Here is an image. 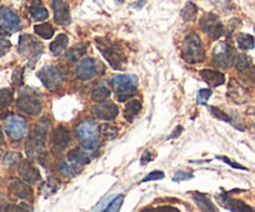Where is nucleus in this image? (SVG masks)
I'll use <instances>...</instances> for the list:
<instances>
[{
    "instance_id": "obj_15",
    "label": "nucleus",
    "mask_w": 255,
    "mask_h": 212,
    "mask_svg": "<svg viewBox=\"0 0 255 212\" xmlns=\"http://www.w3.org/2000/svg\"><path fill=\"white\" fill-rule=\"evenodd\" d=\"M51 8L54 11V21L58 25H69L72 18H70V9L65 1L63 0H54L51 3Z\"/></svg>"
},
{
    "instance_id": "obj_13",
    "label": "nucleus",
    "mask_w": 255,
    "mask_h": 212,
    "mask_svg": "<svg viewBox=\"0 0 255 212\" xmlns=\"http://www.w3.org/2000/svg\"><path fill=\"white\" fill-rule=\"evenodd\" d=\"M92 114L93 116L100 119V120L110 121L114 120V119L117 118L118 114H119V109H118L117 105L113 104V102L102 101L98 102L95 106H93Z\"/></svg>"
},
{
    "instance_id": "obj_42",
    "label": "nucleus",
    "mask_w": 255,
    "mask_h": 212,
    "mask_svg": "<svg viewBox=\"0 0 255 212\" xmlns=\"http://www.w3.org/2000/svg\"><path fill=\"white\" fill-rule=\"evenodd\" d=\"M21 76H23V69L19 68V69L15 70V72L13 74V82L14 84H20L21 82Z\"/></svg>"
},
{
    "instance_id": "obj_41",
    "label": "nucleus",
    "mask_w": 255,
    "mask_h": 212,
    "mask_svg": "<svg viewBox=\"0 0 255 212\" xmlns=\"http://www.w3.org/2000/svg\"><path fill=\"white\" fill-rule=\"evenodd\" d=\"M217 158H219V160H222V161H224L225 164L230 165L232 167H234V169H240V170H247V167L242 166V165L237 164V162H233L232 160H229V158L224 157V156H217Z\"/></svg>"
},
{
    "instance_id": "obj_14",
    "label": "nucleus",
    "mask_w": 255,
    "mask_h": 212,
    "mask_svg": "<svg viewBox=\"0 0 255 212\" xmlns=\"http://www.w3.org/2000/svg\"><path fill=\"white\" fill-rule=\"evenodd\" d=\"M0 25L3 26L9 34L14 33L20 29V19L11 9L1 6L0 8Z\"/></svg>"
},
{
    "instance_id": "obj_22",
    "label": "nucleus",
    "mask_w": 255,
    "mask_h": 212,
    "mask_svg": "<svg viewBox=\"0 0 255 212\" xmlns=\"http://www.w3.org/2000/svg\"><path fill=\"white\" fill-rule=\"evenodd\" d=\"M200 76L202 79L207 82L209 86L218 87L225 82V76L220 71L217 70H210V69H203L200 70Z\"/></svg>"
},
{
    "instance_id": "obj_16",
    "label": "nucleus",
    "mask_w": 255,
    "mask_h": 212,
    "mask_svg": "<svg viewBox=\"0 0 255 212\" xmlns=\"http://www.w3.org/2000/svg\"><path fill=\"white\" fill-rule=\"evenodd\" d=\"M9 190L14 196L19 197L26 201H33V189L28 185V182L21 181L19 179H11L9 181Z\"/></svg>"
},
{
    "instance_id": "obj_28",
    "label": "nucleus",
    "mask_w": 255,
    "mask_h": 212,
    "mask_svg": "<svg viewBox=\"0 0 255 212\" xmlns=\"http://www.w3.org/2000/svg\"><path fill=\"white\" fill-rule=\"evenodd\" d=\"M237 44L242 50H252L255 46V40L249 34H239L237 36Z\"/></svg>"
},
{
    "instance_id": "obj_45",
    "label": "nucleus",
    "mask_w": 255,
    "mask_h": 212,
    "mask_svg": "<svg viewBox=\"0 0 255 212\" xmlns=\"http://www.w3.org/2000/svg\"><path fill=\"white\" fill-rule=\"evenodd\" d=\"M181 131H183V129H181V128H179V130H178V129H176V130H175V133H174V134H171V135L170 136H169V139H173V138H176V135H180V133H181Z\"/></svg>"
},
{
    "instance_id": "obj_29",
    "label": "nucleus",
    "mask_w": 255,
    "mask_h": 212,
    "mask_svg": "<svg viewBox=\"0 0 255 212\" xmlns=\"http://www.w3.org/2000/svg\"><path fill=\"white\" fill-rule=\"evenodd\" d=\"M234 64L238 71H247L252 67V58L245 54H238L234 58Z\"/></svg>"
},
{
    "instance_id": "obj_39",
    "label": "nucleus",
    "mask_w": 255,
    "mask_h": 212,
    "mask_svg": "<svg viewBox=\"0 0 255 212\" xmlns=\"http://www.w3.org/2000/svg\"><path fill=\"white\" fill-rule=\"evenodd\" d=\"M194 177V175L193 174H188V172L185 171H178L175 172V175H174L173 177V181L175 182H180V181H184V180H190Z\"/></svg>"
},
{
    "instance_id": "obj_32",
    "label": "nucleus",
    "mask_w": 255,
    "mask_h": 212,
    "mask_svg": "<svg viewBox=\"0 0 255 212\" xmlns=\"http://www.w3.org/2000/svg\"><path fill=\"white\" fill-rule=\"evenodd\" d=\"M34 31L38 34L39 36H41L43 39H50L54 35V29L50 24H39V25L34 26Z\"/></svg>"
},
{
    "instance_id": "obj_31",
    "label": "nucleus",
    "mask_w": 255,
    "mask_h": 212,
    "mask_svg": "<svg viewBox=\"0 0 255 212\" xmlns=\"http://www.w3.org/2000/svg\"><path fill=\"white\" fill-rule=\"evenodd\" d=\"M100 136L105 140H114L118 136V129L114 125H109V124H104V125L99 126Z\"/></svg>"
},
{
    "instance_id": "obj_7",
    "label": "nucleus",
    "mask_w": 255,
    "mask_h": 212,
    "mask_svg": "<svg viewBox=\"0 0 255 212\" xmlns=\"http://www.w3.org/2000/svg\"><path fill=\"white\" fill-rule=\"evenodd\" d=\"M4 126L11 140H21L28 134V123L20 115H9L4 121Z\"/></svg>"
},
{
    "instance_id": "obj_46",
    "label": "nucleus",
    "mask_w": 255,
    "mask_h": 212,
    "mask_svg": "<svg viewBox=\"0 0 255 212\" xmlns=\"http://www.w3.org/2000/svg\"><path fill=\"white\" fill-rule=\"evenodd\" d=\"M8 31H6L5 30V29H4L3 28V26H1V25H0V36H4V35H8Z\"/></svg>"
},
{
    "instance_id": "obj_35",
    "label": "nucleus",
    "mask_w": 255,
    "mask_h": 212,
    "mask_svg": "<svg viewBox=\"0 0 255 212\" xmlns=\"http://www.w3.org/2000/svg\"><path fill=\"white\" fill-rule=\"evenodd\" d=\"M124 200H125L124 195H119V196L115 197V199L113 200L112 202H110L109 206H108L107 209H105V211H107V212H117V211H119L120 207H122V205H123V202H124Z\"/></svg>"
},
{
    "instance_id": "obj_26",
    "label": "nucleus",
    "mask_w": 255,
    "mask_h": 212,
    "mask_svg": "<svg viewBox=\"0 0 255 212\" xmlns=\"http://www.w3.org/2000/svg\"><path fill=\"white\" fill-rule=\"evenodd\" d=\"M193 200H194L197 206L199 207L202 211H212V212L217 211V207L213 205V202L210 201L205 195L199 194V192H195V194H193Z\"/></svg>"
},
{
    "instance_id": "obj_8",
    "label": "nucleus",
    "mask_w": 255,
    "mask_h": 212,
    "mask_svg": "<svg viewBox=\"0 0 255 212\" xmlns=\"http://www.w3.org/2000/svg\"><path fill=\"white\" fill-rule=\"evenodd\" d=\"M70 141V133L65 126H58L54 129L50 138V151L53 156L63 155L64 151L67 150L68 143Z\"/></svg>"
},
{
    "instance_id": "obj_4",
    "label": "nucleus",
    "mask_w": 255,
    "mask_h": 212,
    "mask_svg": "<svg viewBox=\"0 0 255 212\" xmlns=\"http://www.w3.org/2000/svg\"><path fill=\"white\" fill-rule=\"evenodd\" d=\"M99 125L92 119H84L77 126V138L80 145L88 150L95 151L99 147Z\"/></svg>"
},
{
    "instance_id": "obj_12",
    "label": "nucleus",
    "mask_w": 255,
    "mask_h": 212,
    "mask_svg": "<svg viewBox=\"0 0 255 212\" xmlns=\"http://www.w3.org/2000/svg\"><path fill=\"white\" fill-rule=\"evenodd\" d=\"M43 50V45L41 43H39L34 36L31 35H21L19 39V46L18 51L20 55H33V57H39Z\"/></svg>"
},
{
    "instance_id": "obj_49",
    "label": "nucleus",
    "mask_w": 255,
    "mask_h": 212,
    "mask_svg": "<svg viewBox=\"0 0 255 212\" xmlns=\"http://www.w3.org/2000/svg\"><path fill=\"white\" fill-rule=\"evenodd\" d=\"M115 1H117L118 4H123V3H124V0H115Z\"/></svg>"
},
{
    "instance_id": "obj_10",
    "label": "nucleus",
    "mask_w": 255,
    "mask_h": 212,
    "mask_svg": "<svg viewBox=\"0 0 255 212\" xmlns=\"http://www.w3.org/2000/svg\"><path fill=\"white\" fill-rule=\"evenodd\" d=\"M234 51L227 43H218L213 48V63L217 68L228 69L234 62Z\"/></svg>"
},
{
    "instance_id": "obj_1",
    "label": "nucleus",
    "mask_w": 255,
    "mask_h": 212,
    "mask_svg": "<svg viewBox=\"0 0 255 212\" xmlns=\"http://www.w3.org/2000/svg\"><path fill=\"white\" fill-rule=\"evenodd\" d=\"M98 50L102 53L110 67L115 70H123L127 64V57H125L123 49L118 45L115 41L107 36H100L95 39Z\"/></svg>"
},
{
    "instance_id": "obj_17",
    "label": "nucleus",
    "mask_w": 255,
    "mask_h": 212,
    "mask_svg": "<svg viewBox=\"0 0 255 212\" xmlns=\"http://www.w3.org/2000/svg\"><path fill=\"white\" fill-rule=\"evenodd\" d=\"M97 75V65L94 59L85 58L77 65V76L83 81H89Z\"/></svg>"
},
{
    "instance_id": "obj_30",
    "label": "nucleus",
    "mask_w": 255,
    "mask_h": 212,
    "mask_svg": "<svg viewBox=\"0 0 255 212\" xmlns=\"http://www.w3.org/2000/svg\"><path fill=\"white\" fill-rule=\"evenodd\" d=\"M87 53V46L84 45H74L68 50L67 53V59L72 60V62H77L82 57H84Z\"/></svg>"
},
{
    "instance_id": "obj_50",
    "label": "nucleus",
    "mask_w": 255,
    "mask_h": 212,
    "mask_svg": "<svg viewBox=\"0 0 255 212\" xmlns=\"http://www.w3.org/2000/svg\"><path fill=\"white\" fill-rule=\"evenodd\" d=\"M0 115H3V113H1V111H0Z\"/></svg>"
},
{
    "instance_id": "obj_20",
    "label": "nucleus",
    "mask_w": 255,
    "mask_h": 212,
    "mask_svg": "<svg viewBox=\"0 0 255 212\" xmlns=\"http://www.w3.org/2000/svg\"><path fill=\"white\" fill-rule=\"evenodd\" d=\"M83 167H84V165L67 157L59 165V172L65 177H75L83 171Z\"/></svg>"
},
{
    "instance_id": "obj_36",
    "label": "nucleus",
    "mask_w": 255,
    "mask_h": 212,
    "mask_svg": "<svg viewBox=\"0 0 255 212\" xmlns=\"http://www.w3.org/2000/svg\"><path fill=\"white\" fill-rule=\"evenodd\" d=\"M212 96V90L210 89H202L198 92V104L205 105L208 102V100Z\"/></svg>"
},
{
    "instance_id": "obj_34",
    "label": "nucleus",
    "mask_w": 255,
    "mask_h": 212,
    "mask_svg": "<svg viewBox=\"0 0 255 212\" xmlns=\"http://www.w3.org/2000/svg\"><path fill=\"white\" fill-rule=\"evenodd\" d=\"M13 102V91L10 89L0 90V108H8Z\"/></svg>"
},
{
    "instance_id": "obj_48",
    "label": "nucleus",
    "mask_w": 255,
    "mask_h": 212,
    "mask_svg": "<svg viewBox=\"0 0 255 212\" xmlns=\"http://www.w3.org/2000/svg\"><path fill=\"white\" fill-rule=\"evenodd\" d=\"M252 76H253V82H254V85H255V68H254V69H253Z\"/></svg>"
},
{
    "instance_id": "obj_18",
    "label": "nucleus",
    "mask_w": 255,
    "mask_h": 212,
    "mask_svg": "<svg viewBox=\"0 0 255 212\" xmlns=\"http://www.w3.org/2000/svg\"><path fill=\"white\" fill-rule=\"evenodd\" d=\"M19 175L28 184H36L40 180V172H39V170L30 161H28V160H23L19 164Z\"/></svg>"
},
{
    "instance_id": "obj_21",
    "label": "nucleus",
    "mask_w": 255,
    "mask_h": 212,
    "mask_svg": "<svg viewBox=\"0 0 255 212\" xmlns=\"http://www.w3.org/2000/svg\"><path fill=\"white\" fill-rule=\"evenodd\" d=\"M95 155V151L93 150H88L85 147H75L73 148L70 152H68L67 157L70 158V160H74V161L79 162L82 165H87L89 164L90 160L94 157Z\"/></svg>"
},
{
    "instance_id": "obj_37",
    "label": "nucleus",
    "mask_w": 255,
    "mask_h": 212,
    "mask_svg": "<svg viewBox=\"0 0 255 212\" xmlns=\"http://www.w3.org/2000/svg\"><path fill=\"white\" fill-rule=\"evenodd\" d=\"M209 110H210V113L213 114V116H215L217 119H220V120H223V121H227V123H230V121H232L230 120L229 116H228L224 111H222L220 109L215 108V106H209Z\"/></svg>"
},
{
    "instance_id": "obj_47",
    "label": "nucleus",
    "mask_w": 255,
    "mask_h": 212,
    "mask_svg": "<svg viewBox=\"0 0 255 212\" xmlns=\"http://www.w3.org/2000/svg\"><path fill=\"white\" fill-rule=\"evenodd\" d=\"M4 143V134L3 130H1V126H0V145H3Z\"/></svg>"
},
{
    "instance_id": "obj_9",
    "label": "nucleus",
    "mask_w": 255,
    "mask_h": 212,
    "mask_svg": "<svg viewBox=\"0 0 255 212\" xmlns=\"http://www.w3.org/2000/svg\"><path fill=\"white\" fill-rule=\"evenodd\" d=\"M38 77L44 86L50 91H58L63 86V76L60 72L51 65H45L38 71Z\"/></svg>"
},
{
    "instance_id": "obj_5",
    "label": "nucleus",
    "mask_w": 255,
    "mask_h": 212,
    "mask_svg": "<svg viewBox=\"0 0 255 212\" xmlns=\"http://www.w3.org/2000/svg\"><path fill=\"white\" fill-rule=\"evenodd\" d=\"M112 86L114 89L115 97L119 102L127 101L134 96L138 89V77L135 75H113Z\"/></svg>"
},
{
    "instance_id": "obj_38",
    "label": "nucleus",
    "mask_w": 255,
    "mask_h": 212,
    "mask_svg": "<svg viewBox=\"0 0 255 212\" xmlns=\"http://www.w3.org/2000/svg\"><path fill=\"white\" fill-rule=\"evenodd\" d=\"M164 176H165V175H164L163 171H158V170H156V171H151L150 174L146 175V176L143 179V182L154 181V180H161L164 179Z\"/></svg>"
},
{
    "instance_id": "obj_40",
    "label": "nucleus",
    "mask_w": 255,
    "mask_h": 212,
    "mask_svg": "<svg viewBox=\"0 0 255 212\" xmlns=\"http://www.w3.org/2000/svg\"><path fill=\"white\" fill-rule=\"evenodd\" d=\"M10 41H8L6 39H0V57L5 55L9 51V49H10Z\"/></svg>"
},
{
    "instance_id": "obj_19",
    "label": "nucleus",
    "mask_w": 255,
    "mask_h": 212,
    "mask_svg": "<svg viewBox=\"0 0 255 212\" xmlns=\"http://www.w3.org/2000/svg\"><path fill=\"white\" fill-rule=\"evenodd\" d=\"M217 200L219 201V204L222 205L223 207L230 210V211H239V212L254 211V209H252V207L248 206L245 202L240 201V200H238V199H232V197H229L228 195H225V194L218 195Z\"/></svg>"
},
{
    "instance_id": "obj_33",
    "label": "nucleus",
    "mask_w": 255,
    "mask_h": 212,
    "mask_svg": "<svg viewBox=\"0 0 255 212\" xmlns=\"http://www.w3.org/2000/svg\"><path fill=\"white\" fill-rule=\"evenodd\" d=\"M197 13H198L197 5L191 3V1H189V3H186V5L184 6L183 10H181V16H183V19L185 21H191L195 19Z\"/></svg>"
},
{
    "instance_id": "obj_11",
    "label": "nucleus",
    "mask_w": 255,
    "mask_h": 212,
    "mask_svg": "<svg viewBox=\"0 0 255 212\" xmlns=\"http://www.w3.org/2000/svg\"><path fill=\"white\" fill-rule=\"evenodd\" d=\"M200 28L204 31L205 34H208L209 36H212L213 39H218L223 35V31H224V26H223L222 21L218 18L215 14L208 13L200 19Z\"/></svg>"
},
{
    "instance_id": "obj_2",
    "label": "nucleus",
    "mask_w": 255,
    "mask_h": 212,
    "mask_svg": "<svg viewBox=\"0 0 255 212\" xmlns=\"http://www.w3.org/2000/svg\"><path fill=\"white\" fill-rule=\"evenodd\" d=\"M50 120L43 118L35 124L31 135L26 141V155L30 157H41L46 145V135H48Z\"/></svg>"
},
{
    "instance_id": "obj_6",
    "label": "nucleus",
    "mask_w": 255,
    "mask_h": 212,
    "mask_svg": "<svg viewBox=\"0 0 255 212\" xmlns=\"http://www.w3.org/2000/svg\"><path fill=\"white\" fill-rule=\"evenodd\" d=\"M18 109L28 115L36 116L41 113V101L35 94V91L31 89H25L23 92H20L18 101Z\"/></svg>"
},
{
    "instance_id": "obj_3",
    "label": "nucleus",
    "mask_w": 255,
    "mask_h": 212,
    "mask_svg": "<svg viewBox=\"0 0 255 212\" xmlns=\"http://www.w3.org/2000/svg\"><path fill=\"white\" fill-rule=\"evenodd\" d=\"M181 57L189 64H198L205 59V51L199 35L190 31L184 38L181 44Z\"/></svg>"
},
{
    "instance_id": "obj_44",
    "label": "nucleus",
    "mask_w": 255,
    "mask_h": 212,
    "mask_svg": "<svg viewBox=\"0 0 255 212\" xmlns=\"http://www.w3.org/2000/svg\"><path fill=\"white\" fill-rule=\"evenodd\" d=\"M155 211H174V212H179L178 209L175 207H170V206H163V207H158Z\"/></svg>"
},
{
    "instance_id": "obj_25",
    "label": "nucleus",
    "mask_w": 255,
    "mask_h": 212,
    "mask_svg": "<svg viewBox=\"0 0 255 212\" xmlns=\"http://www.w3.org/2000/svg\"><path fill=\"white\" fill-rule=\"evenodd\" d=\"M68 43H69V39H68V36L65 35V34H60V35H58V38H56L55 40L50 44L49 49H50V51L53 53L54 55L59 57V55H61L64 51L67 50Z\"/></svg>"
},
{
    "instance_id": "obj_27",
    "label": "nucleus",
    "mask_w": 255,
    "mask_h": 212,
    "mask_svg": "<svg viewBox=\"0 0 255 212\" xmlns=\"http://www.w3.org/2000/svg\"><path fill=\"white\" fill-rule=\"evenodd\" d=\"M109 96H110V90L103 84L97 85L92 91V100L95 102L105 101V99H108Z\"/></svg>"
},
{
    "instance_id": "obj_24",
    "label": "nucleus",
    "mask_w": 255,
    "mask_h": 212,
    "mask_svg": "<svg viewBox=\"0 0 255 212\" xmlns=\"http://www.w3.org/2000/svg\"><path fill=\"white\" fill-rule=\"evenodd\" d=\"M30 15L35 21H43L48 18L49 13L41 4V0H33L31 1Z\"/></svg>"
},
{
    "instance_id": "obj_43",
    "label": "nucleus",
    "mask_w": 255,
    "mask_h": 212,
    "mask_svg": "<svg viewBox=\"0 0 255 212\" xmlns=\"http://www.w3.org/2000/svg\"><path fill=\"white\" fill-rule=\"evenodd\" d=\"M150 160H151V152L150 151H145V152L143 153V157H141V165L148 164Z\"/></svg>"
},
{
    "instance_id": "obj_23",
    "label": "nucleus",
    "mask_w": 255,
    "mask_h": 212,
    "mask_svg": "<svg viewBox=\"0 0 255 212\" xmlns=\"http://www.w3.org/2000/svg\"><path fill=\"white\" fill-rule=\"evenodd\" d=\"M141 110V102L139 100H130L125 106L124 110V119L129 123H133L134 119L138 116V114Z\"/></svg>"
}]
</instances>
